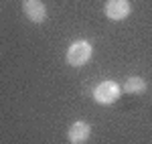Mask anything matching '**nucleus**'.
<instances>
[{"label": "nucleus", "instance_id": "2", "mask_svg": "<svg viewBox=\"0 0 152 144\" xmlns=\"http://www.w3.org/2000/svg\"><path fill=\"white\" fill-rule=\"evenodd\" d=\"M120 94H122V89L116 81H102L94 89V99L102 106H110L120 97Z\"/></svg>", "mask_w": 152, "mask_h": 144}, {"label": "nucleus", "instance_id": "1", "mask_svg": "<svg viewBox=\"0 0 152 144\" xmlns=\"http://www.w3.org/2000/svg\"><path fill=\"white\" fill-rule=\"evenodd\" d=\"M91 55H94L91 43L79 39V41L71 43L69 49H67V63H69L71 67H83L87 61L91 59Z\"/></svg>", "mask_w": 152, "mask_h": 144}, {"label": "nucleus", "instance_id": "6", "mask_svg": "<svg viewBox=\"0 0 152 144\" xmlns=\"http://www.w3.org/2000/svg\"><path fill=\"white\" fill-rule=\"evenodd\" d=\"M124 89H126L128 94H144V91H146V81H144L142 77H128Z\"/></svg>", "mask_w": 152, "mask_h": 144}, {"label": "nucleus", "instance_id": "3", "mask_svg": "<svg viewBox=\"0 0 152 144\" xmlns=\"http://www.w3.org/2000/svg\"><path fill=\"white\" fill-rule=\"evenodd\" d=\"M104 12L110 20H124L132 12L130 0H107L104 4Z\"/></svg>", "mask_w": 152, "mask_h": 144}, {"label": "nucleus", "instance_id": "5", "mask_svg": "<svg viewBox=\"0 0 152 144\" xmlns=\"http://www.w3.org/2000/svg\"><path fill=\"white\" fill-rule=\"evenodd\" d=\"M91 136V126L83 120H77L69 126V132H67V138H69L71 144H85Z\"/></svg>", "mask_w": 152, "mask_h": 144}, {"label": "nucleus", "instance_id": "4", "mask_svg": "<svg viewBox=\"0 0 152 144\" xmlns=\"http://www.w3.org/2000/svg\"><path fill=\"white\" fill-rule=\"evenodd\" d=\"M23 12H24V16L35 24L45 23V18H47V6H45L43 0H24Z\"/></svg>", "mask_w": 152, "mask_h": 144}]
</instances>
